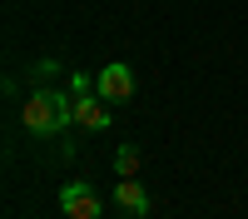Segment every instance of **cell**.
<instances>
[{
	"mask_svg": "<svg viewBox=\"0 0 248 219\" xmlns=\"http://www.w3.org/2000/svg\"><path fill=\"white\" fill-rule=\"evenodd\" d=\"M20 125L35 139H55L75 125V100L65 90H30L25 105H20Z\"/></svg>",
	"mask_w": 248,
	"mask_h": 219,
	"instance_id": "obj_1",
	"label": "cell"
},
{
	"mask_svg": "<svg viewBox=\"0 0 248 219\" xmlns=\"http://www.w3.org/2000/svg\"><path fill=\"white\" fill-rule=\"evenodd\" d=\"M70 100H75V130H109V100L94 90L90 75H70Z\"/></svg>",
	"mask_w": 248,
	"mask_h": 219,
	"instance_id": "obj_2",
	"label": "cell"
},
{
	"mask_svg": "<svg viewBox=\"0 0 248 219\" xmlns=\"http://www.w3.org/2000/svg\"><path fill=\"white\" fill-rule=\"evenodd\" d=\"M60 209H65V219H99L105 214V199H99L94 185H85V179H65V185H60Z\"/></svg>",
	"mask_w": 248,
	"mask_h": 219,
	"instance_id": "obj_3",
	"label": "cell"
},
{
	"mask_svg": "<svg viewBox=\"0 0 248 219\" xmlns=\"http://www.w3.org/2000/svg\"><path fill=\"white\" fill-rule=\"evenodd\" d=\"M94 90L105 95L109 105H124V100L134 95V70H129V65H119V60H109V65L94 75Z\"/></svg>",
	"mask_w": 248,
	"mask_h": 219,
	"instance_id": "obj_4",
	"label": "cell"
},
{
	"mask_svg": "<svg viewBox=\"0 0 248 219\" xmlns=\"http://www.w3.org/2000/svg\"><path fill=\"white\" fill-rule=\"evenodd\" d=\"M109 199H114V209H124L129 219H144V214H149V189H144L139 179H119Z\"/></svg>",
	"mask_w": 248,
	"mask_h": 219,
	"instance_id": "obj_5",
	"label": "cell"
},
{
	"mask_svg": "<svg viewBox=\"0 0 248 219\" xmlns=\"http://www.w3.org/2000/svg\"><path fill=\"white\" fill-rule=\"evenodd\" d=\"M134 169H139V150H134V145H119V154H114V174H119V179H134Z\"/></svg>",
	"mask_w": 248,
	"mask_h": 219,
	"instance_id": "obj_6",
	"label": "cell"
},
{
	"mask_svg": "<svg viewBox=\"0 0 248 219\" xmlns=\"http://www.w3.org/2000/svg\"><path fill=\"white\" fill-rule=\"evenodd\" d=\"M55 70H60V65H55V60H40V65H35V80H50Z\"/></svg>",
	"mask_w": 248,
	"mask_h": 219,
	"instance_id": "obj_7",
	"label": "cell"
}]
</instances>
